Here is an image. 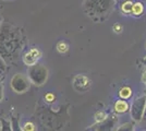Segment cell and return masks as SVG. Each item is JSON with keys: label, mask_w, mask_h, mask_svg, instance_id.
I'll list each match as a JSON object with an SVG mask.
<instances>
[{"label": "cell", "mask_w": 146, "mask_h": 131, "mask_svg": "<svg viewBox=\"0 0 146 131\" xmlns=\"http://www.w3.org/2000/svg\"><path fill=\"white\" fill-rule=\"evenodd\" d=\"M45 100H47L48 103H51L52 100H55V96H54V94L52 93H48L46 96H45Z\"/></svg>", "instance_id": "7"}, {"label": "cell", "mask_w": 146, "mask_h": 131, "mask_svg": "<svg viewBox=\"0 0 146 131\" xmlns=\"http://www.w3.org/2000/svg\"><path fill=\"white\" fill-rule=\"evenodd\" d=\"M120 95H121V97H124V98L129 97L131 95V88L130 87H123L120 91Z\"/></svg>", "instance_id": "4"}, {"label": "cell", "mask_w": 146, "mask_h": 131, "mask_svg": "<svg viewBox=\"0 0 146 131\" xmlns=\"http://www.w3.org/2000/svg\"><path fill=\"white\" fill-rule=\"evenodd\" d=\"M58 50L60 51V53H66L68 50V46H67V44L66 43H60L59 45H58Z\"/></svg>", "instance_id": "6"}, {"label": "cell", "mask_w": 146, "mask_h": 131, "mask_svg": "<svg viewBox=\"0 0 146 131\" xmlns=\"http://www.w3.org/2000/svg\"><path fill=\"white\" fill-rule=\"evenodd\" d=\"M143 10H144L143 5L140 3V2H136V3H134L133 6H132L131 12H133V14H135V15H140V14L143 13Z\"/></svg>", "instance_id": "3"}, {"label": "cell", "mask_w": 146, "mask_h": 131, "mask_svg": "<svg viewBox=\"0 0 146 131\" xmlns=\"http://www.w3.org/2000/svg\"><path fill=\"white\" fill-rule=\"evenodd\" d=\"M34 125L33 124H26L24 127V130H34Z\"/></svg>", "instance_id": "8"}, {"label": "cell", "mask_w": 146, "mask_h": 131, "mask_svg": "<svg viewBox=\"0 0 146 131\" xmlns=\"http://www.w3.org/2000/svg\"><path fill=\"white\" fill-rule=\"evenodd\" d=\"M115 109L119 112H125L128 109V104L124 100H118L116 103V105H115Z\"/></svg>", "instance_id": "2"}, {"label": "cell", "mask_w": 146, "mask_h": 131, "mask_svg": "<svg viewBox=\"0 0 146 131\" xmlns=\"http://www.w3.org/2000/svg\"><path fill=\"white\" fill-rule=\"evenodd\" d=\"M113 29H117V31H115V32H117V33H120L121 32V26L119 24H116L115 26H113Z\"/></svg>", "instance_id": "9"}, {"label": "cell", "mask_w": 146, "mask_h": 131, "mask_svg": "<svg viewBox=\"0 0 146 131\" xmlns=\"http://www.w3.org/2000/svg\"><path fill=\"white\" fill-rule=\"evenodd\" d=\"M132 3L130 2V1H128V2H125V3H123V6H122V11L125 13H129L131 12V10H132Z\"/></svg>", "instance_id": "5"}, {"label": "cell", "mask_w": 146, "mask_h": 131, "mask_svg": "<svg viewBox=\"0 0 146 131\" xmlns=\"http://www.w3.org/2000/svg\"><path fill=\"white\" fill-rule=\"evenodd\" d=\"M39 56H40L39 50L32 49L31 51H29V54L25 56L24 60H25V63H27V65H32V63H34L37 59L39 58Z\"/></svg>", "instance_id": "1"}]
</instances>
